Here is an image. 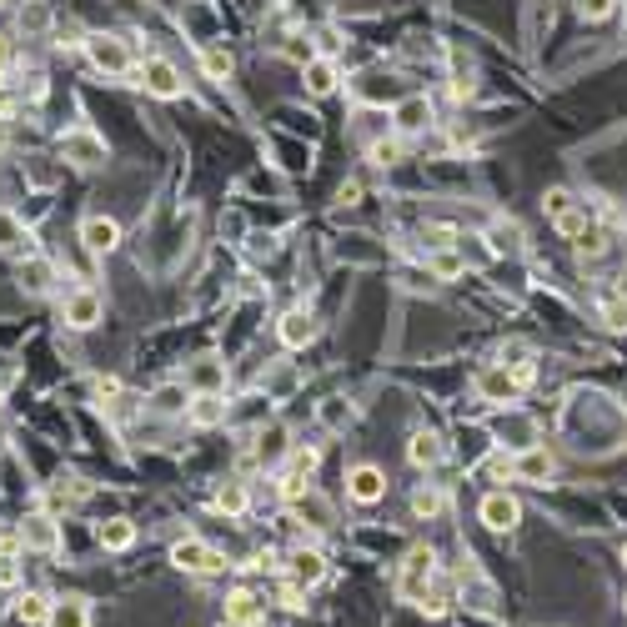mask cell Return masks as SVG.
Listing matches in <instances>:
<instances>
[{
  "instance_id": "obj_1",
  "label": "cell",
  "mask_w": 627,
  "mask_h": 627,
  "mask_svg": "<svg viewBox=\"0 0 627 627\" xmlns=\"http://www.w3.org/2000/svg\"><path fill=\"white\" fill-rule=\"evenodd\" d=\"M442 572H437V552L432 547H407V557L397 562V597L402 602H422V592L437 582Z\"/></svg>"
},
{
  "instance_id": "obj_2",
  "label": "cell",
  "mask_w": 627,
  "mask_h": 627,
  "mask_svg": "<svg viewBox=\"0 0 627 627\" xmlns=\"http://www.w3.org/2000/svg\"><path fill=\"white\" fill-rule=\"evenodd\" d=\"M171 567L176 572H186V577H221L231 562H226V552H216L211 542H201V537H181V542H171Z\"/></svg>"
},
{
  "instance_id": "obj_3",
  "label": "cell",
  "mask_w": 627,
  "mask_h": 627,
  "mask_svg": "<svg viewBox=\"0 0 627 627\" xmlns=\"http://www.w3.org/2000/svg\"><path fill=\"white\" fill-rule=\"evenodd\" d=\"M81 46H86V61H91L101 76H131V71H136V61H131V46H126L121 36H106V31H96V36H86Z\"/></svg>"
},
{
  "instance_id": "obj_4",
  "label": "cell",
  "mask_w": 627,
  "mask_h": 627,
  "mask_svg": "<svg viewBox=\"0 0 627 627\" xmlns=\"http://www.w3.org/2000/svg\"><path fill=\"white\" fill-rule=\"evenodd\" d=\"M101 311H106V301H101L96 286H66V296H61V322H66L71 332H91V327L101 322Z\"/></svg>"
},
{
  "instance_id": "obj_5",
  "label": "cell",
  "mask_w": 627,
  "mask_h": 627,
  "mask_svg": "<svg viewBox=\"0 0 627 627\" xmlns=\"http://www.w3.org/2000/svg\"><path fill=\"white\" fill-rule=\"evenodd\" d=\"M136 76H141V86H146L156 101H181V96H186V81H181V71H176L166 56H146V61L136 66Z\"/></svg>"
},
{
  "instance_id": "obj_6",
  "label": "cell",
  "mask_w": 627,
  "mask_h": 627,
  "mask_svg": "<svg viewBox=\"0 0 627 627\" xmlns=\"http://www.w3.org/2000/svg\"><path fill=\"white\" fill-rule=\"evenodd\" d=\"M472 392H477V402H487V407H512L517 402V377H512V367H502V362H492V367H482L477 377H472Z\"/></svg>"
},
{
  "instance_id": "obj_7",
  "label": "cell",
  "mask_w": 627,
  "mask_h": 627,
  "mask_svg": "<svg viewBox=\"0 0 627 627\" xmlns=\"http://www.w3.org/2000/svg\"><path fill=\"white\" fill-rule=\"evenodd\" d=\"M16 527H21L26 552H46V557H56V552L66 547V532H61V522H56L51 512H26Z\"/></svg>"
},
{
  "instance_id": "obj_8",
  "label": "cell",
  "mask_w": 627,
  "mask_h": 627,
  "mask_svg": "<svg viewBox=\"0 0 627 627\" xmlns=\"http://www.w3.org/2000/svg\"><path fill=\"white\" fill-rule=\"evenodd\" d=\"M286 577L296 582V587H317V582H327V552L322 547H311V542H296L291 552H286Z\"/></svg>"
},
{
  "instance_id": "obj_9",
  "label": "cell",
  "mask_w": 627,
  "mask_h": 627,
  "mask_svg": "<svg viewBox=\"0 0 627 627\" xmlns=\"http://www.w3.org/2000/svg\"><path fill=\"white\" fill-rule=\"evenodd\" d=\"M61 156H66L71 166H81V171H96V166H106V141H101L96 131L76 126V131L61 136Z\"/></svg>"
},
{
  "instance_id": "obj_10",
  "label": "cell",
  "mask_w": 627,
  "mask_h": 627,
  "mask_svg": "<svg viewBox=\"0 0 627 627\" xmlns=\"http://www.w3.org/2000/svg\"><path fill=\"white\" fill-rule=\"evenodd\" d=\"M382 497H387V472L372 467V462H357V467L347 472V502H357V507H377Z\"/></svg>"
},
{
  "instance_id": "obj_11",
  "label": "cell",
  "mask_w": 627,
  "mask_h": 627,
  "mask_svg": "<svg viewBox=\"0 0 627 627\" xmlns=\"http://www.w3.org/2000/svg\"><path fill=\"white\" fill-rule=\"evenodd\" d=\"M477 517H482V527H487V532H512V527L522 522V502H517L507 487H497V492H487V497H482Z\"/></svg>"
},
{
  "instance_id": "obj_12",
  "label": "cell",
  "mask_w": 627,
  "mask_h": 627,
  "mask_svg": "<svg viewBox=\"0 0 627 627\" xmlns=\"http://www.w3.org/2000/svg\"><path fill=\"white\" fill-rule=\"evenodd\" d=\"M226 417H231V402H226V392H191V402H186V422H191L196 432L226 427Z\"/></svg>"
},
{
  "instance_id": "obj_13",
  "label": "cell",
  "mask_w": 627,
  "mask_h": 627,
  "mask_svg": "<svg viewBox=\"0 0 627 627\" xmlns=\"http://www.w3.org/2000/svg\"><path fill=\"white\" fill-rule=\"evenodd\" d=\"M317 317H311L306 306H291V311H281V322H276V337H281V347H291V352H301V347H311L317 342Z\"/></svg>"
},
{
  "instance_id": "obj_14",
  "label": "cell",
  "mask_w": 627,
  "mask_h": 627,
  "mask_svg": "<svg viewBox=\"0 0 627 627\" xmlns=\"http://www.w3.org/2000/svg\"><path fill=\"white\" fill-rule=\"evenodd\" d=\"M552 477H557V457H552L542 442H532V447L517 452V482H527V487H547Z\"/></svg>"
},
{
  "instance_id": "obj_15",
  "label": "cell",
  "mask_w": 627,
  "mask_h": 627,
  "mask_svg": "<svg viewBox=\"0 0 627 627\" xmlns=\"http://www.w3.org/2000/svg\"><path fill=\"white\" fill-rule=\"evenodd\" d=\"M81 246H86L91 256H111V251L121 246V226H116L111 216H86V221H81Z\"/></svg>"
},
{
  "instance_id": "obj_16",
  "label": "cell",
  "mask_w": 627,
  "mask_h": 627,
  "mask_svg": "<svg viewBox=\"0 0 627 627\" xmlns=\"http://www.w3.org/2000/svg\"><path fill=\"white\" fill-rule=\"evenodd\" d=\"M407 462H412L417 472H432V467L447 462V442H442L437 432H412V437H407Z\"/></svg>"
},
{
  "instance_id": "obj_17",
  "label": "cell",
  "mask_w": 627,
  "mask_h": 627,
  "mask_svg": "<svg viewBox=\"0 0 627 627\" xmlns=\"http://www.w3.org/2000/svg\"><path fill=\"white\" fill-rule=\"evenodd\" d=\"M392 126H397V136H422V131L432 126V101H427V96H407V101L392 111Z\"/></svg>"
},
{
  "instance_id": "obj_18",
  "label": "cell",
  "mask_w": 627,
  "mask_h": 627,
  "mask_svg": "<svg viewBox=\"0 0 627 627\" xmlns=\"http://www.w3.org/2000/svg\"><path fill=\"white\" fill-rule=\"evenodd\" d=\"M51 602L56 597H46V592H16V602H11V617L21 622V627H46V617H51Z\"/></svg>"
},
{
  "instance_id": "obj_19",
  "label": "cell",
  "mask_w": 627,
  "mask_h": 627,
  "mask_svg": "<svg viewBox=\"0 0 627 627\" xmlns=\"http://www.w3.org/2000/svg\"><path fill=\"white\" fill-rule=\"evenodd\" d=\"M211 507H216V512H226V517H246V512H251V487H246L241 477H226V482L216 487Z\"/></svg>"
},
{
  "instance_id": "obj_20",
  "label": "cell",
  "mask_w": 627,
  "mask_h": 627,
  "mask_svg": "<svg viewBox=\"0 0 627 627\" xmlns=\"http://www.w3.org/2000/svg\"><path fill=\"white\" fill-rule=\"evenodd\" d=\"M46 627H91V602L76 597V592H71V597H56Z\"/></svg>"
},
{
  "instance_id": "obj_21",
  "label": "cell",
  "mask_w": 627,
  "mask_h": 627,
  "mask_svg": "<svg viewBox=\"0 0 627 627\" xmlns=\"http://www.w3.org/2000/svg\"><path fill=\"white\" fill-rule=\"evenodd\" d=\"M221 607H226V622H261V597L251 587H231Z\"/></svg>"
},
{
  "instance_id": "obj_22",
  "label": "cell",
  "mask_w": 627,
  "mask_h": 627,
  "mask_svg": "<svg viewBox=\"0 0 627 627\" xmlns=\"http://www.w3.org/2000/svg\"><path fill=\"white\" fill-rule=\"evenodd\" d=\"M301 76H306V91H311V96H332V91H337V81H342L337 61H327V56H317L311 66H301Z\"/></svg>"
},
{
  "instance_id": "obj_23",
  "label": "cell",
  "mask_w": 627,
  "mask_h": 627,
  "mask_svg": "<svg viewBox=\"0 0 627 627\" xmlns=\"http://www.w3.org/2000/svg\"><path fill=\"white\" fill-rule=\"evenodd\" d=\"M186 387L191 392H226V367L216 357H201L191 372H186Z\"/></svg>"
},
{
  "instance_id": "obj_24",
  "label": "cell",
  "mask_w": 627,
  "mask_h": 627,
  "mask_svg": "<svg viewBox=\"0 0 627 627\" xmlns=\"http://www.w3.org/2000/svg\"><path fill=\"white\" fill-rule=\"evenodd\" d=\"M447 512V492L437 487V482H422L417 492H412V517L417 522H437Z\"/></svg>"
},
{
  "instance_id": "obj_25",
  "label": "cell",
  "mask_w": 627,
  "mask_h": 627,
  "mask_svg": "<svg viewBox=\"0 0 627 627\" xmlns=\"http://www.w3.org/2000/svg\"><path fill=\"white\" fill-rule=\"evenodd\" d=\"M96 542H101L106 552H126V547L136 542V522H131V517H111V522L96 527Z\"/></svg>"
},
{
  "instance_id": "obj_26",
  "label": "cell",
  "mask_w": 627,
  "mask_h": 627,
  "mask_svg": "<svg viewBox=\"0 0 627 627\" xmlns=\"http://www.w3.org/2000/svg\"><path fill=\"white\" fill-rule=\"evenodd\" d=\"M427 271H432L437 281H457V276L467 271V256H462L457 246H437V251L427 256Z\"/></svg>"
},
{
  "instance_id": "obj_27",
  "label": "cell",
  "mask_w": 627,
  "mask_h": 627,
  "mask_svg": "<svg viewBox=\"0 0 627 627\" xmlns=\"http://www.w3.org/2000/svg\"><path fill=\"white\" fill-rule=\"evenodd\" d=\"M51 281H56V266H51V261H36V256L21 261V286H26L31 296H46Z\"/></svg>"
},
{
  "instance_id": "obj_28",
  "label": "cell",
  "mask_w": 627,
  "mask_h": 627,
  "mask_svg": "<svg viewBox=\"0 0 627 627\" xmlns=\"http://www.w3.org/2000/svg\"><path fill=\"white\" fill-rule=\"evenodd\" d=\"M0 251H26L31 256V231L21 226V216H11L0 206Z\"/></svg>"
},
{
  "instance_id": "obj_29",
  "label": "cell",
  "mask_w": 627,
  "mask_h": 627,
  "mask_svg": "<svg viewBox=\"0 0 627 627\" xmlns=\"http://www.w3.org/2000/svg\"><path fill=\"white\" fill-rule=\"evenodd\" d=\"M186 402H191V387H181V382H171V387H156V392H151V412H161V417L186 412Z\"/></svg>"
},
{
  "instance_id": "obj_30",
  "label": "cell",
  "mask_w": 627,
  "mask_h": 627,
  "mask_svg": "<svg viewBox=\"0 0 627 627\" xmlns=\"http://www.w3.org/2000/svg\"><path fill=\"white\" fill-rule=\"evenodd\" d=\"M306 492H311V477H306V472H291V467H286V472L276 477V497H281L286 507H296Z\"/></svg>"
},
{
  "instance_id": "obj_31",
  "label": "cell",
  "mask_w": 627,
  "mask_h": 627,
  "mask_svg": "<svg viewBox=\"0 0 627 627\" xmlns=\"http://www.w3.org/2000/svg\"><path fill=\"white\" fill-rule=\"evenodd\" d=\"M286 467H291V472H306V477H317V467H322V447L296 442V447L286 452Z\"/></svg>"
},
{
  "instance_id": "obj_32",
  "label": "cell",
  "mask_w": 627,
  "mask_h": 627,
  "mask_svg": "<svg viewBox=\"0 0 627 627\" xmlns=\"http://www.w3.org/2000/svg\"><path fill=\"white\" fill-rule=\"evenodd\" d=\"M281 452H291L281 427H271V432H256V447H251V457H256V462H276Z\"/></svg>"
},
{
  "instance_id": "obj_33",
  "label": "cell",
  "mask_w": 627,
  "mask_h": 627,
  "mask_svg": "<svg viewBox=\"0 0 627 627\" xmlns=\"http://www.w3.org/2000/svg\"><path fill=\"white\" fill-rule=\"evenodd\" d=\"M552 226H557V231H562L567 241H577V236H582V231L592 226V211H587V206H572V211H562V216H557Z\"/></svg>"
},
{
  "instance_id": "obj_34",
  "label": "cell",
  "mask_w": 627,
  "mask_h": 627,
  "mask_svg": "<svg viewBox=\"0 0 627 627\" xmlns=\"http://www.w3.org/2000/svg\"><path fill=\"white\" fill-rule=\"evenodd\" d=\"M201 71H206L211 81H226V76H231V56H226L221 46H206V51H201Z\"/></svg>"
},
{
  "instance_id": "obj_35",
  "label": "cell",
  "mask_w": 627,
  "mask_h": 627,
  "mask_svg": "<svg viewBox=\"0 0 627 627\" xmlns=\"http://www.w3.org/2000/svg\"><path fill=\"white\" fill-rule=\"evenodd\" d=\"M281 56H286L291 66H311V61H317V46H311L306 36H286V46H281Z\"/></svg>"
},
{
  "instance_id": "obj_36",
  "label": "cell",
  "mask_w": 627,
  "mask_h": 627,
  "mask_svg": "<svg viewBox=\"0 0 627 627\" xmlns=\"http://www.w3.org/2000/svg\"><path fill=\"white\" fill-rule=\"evenodd\" d=\"M602 322H607L612 332L627 327V296H607V301H602Z\"/></svg>"
},
{
  "instance_id": "obj_37",
  "label": "cell",
  "mask_w": 627,
  "mask_h": 627,
  "mask_svg": "<svg viewBox=\"0 0 627 627\" xmlns=\"http://www.w3.org/2000/svg\"><path fill=\"white\" fill-rule=\"evenodd\" d=\"M617 11V0H577V16L582 21H607Z\"/></svg>"
},
{
  "instance_id": "obj_38",
  "label": "cell",
  "mask_w": 627,
  "mask_h": 627,
  "mask_svg": "<svg viewBox=\"0 0 627 627\" xmlns=\"http://www.w3.org/2000/svg\"><path fill=\"white\" fill-rule=\"evenodd\" d=\"M542 206H547V216H552V221H557V216H562V211H572V206H577V201H572V191H567V186H552V191H547V201H542Z\"/></svg>"
},
{
  "instance_id": "obj_39",
  "label": "cell",
  "mask_w": 627,
  "mask_h": 627,
  "mask_svg": "<svg viewBox=\"0 0 627 627\" xmlns=\"http://www.w3.org/2000/svg\"><path fill=\"white\" fill-rule=\"evenodd\" d=\"M607 251V236L597 231V226H587L582 236H577V256H602Z\"/></svg>"
},
{
  "instance_id": "obj_40",
  "label": "cell",
  "mask_w": 627,
  "mask_h": 627,
  "mask_svg": "<svg viewBox=\"0 0 627 627\" xmlns=\"http://www.w3.org/2000/svg\"><path fill=\"white\" fill-rule=\"evenodd\" d=\"M16 582H21V562H16V552L0 547V587H16Z\"/></svg>"
},
{
  "instance_id": "obj_41",
  "label": "cell",
  "mask_w": 627,
  "mask_h": 627,
  "mask_svg": "<svg viewBox=\"0 0 627 627\" xmlns=\"http://www.w3.org/2000/svg\"><path fill=\"white\" fill-rule=\"evenodd\" d=\"M367 156H372L377 166H392V161L402 156V146H397V141H372V146H367Z\"/></svg>"
},
{
  "instance_id": "obj_42",
  "label": "cell",
  "mask_w": 627,
  "mask_h": 627,
  "mask_svg": "<svg viewBox=\"0 0 627 627\" xmlns=\"http://www.w3.org/2000/svg\"><path fill=\"white\" fill-rule=\"evenodd\" d=\"M6 71H11V36H0V81H6Z\"/></svg>"
},
{
  "instance_id": "obj_43",
  "label": "cell",
  "mask_w": 627,
  "mask_h": 627,
  "mask_svg": "<svg viewBox=\"0 0 627 627\" xmlns=\"http://www.w3.org/2000/svg\"><path fill=\"white\" fill-rule=\"evenodd\" d=\"M467 96H472V81L457 76V81H452V101H467Z\"/></svg>"
},
{
  "instance_id": "obj_44",
  "label": "cell",
  "mask_w": 627,
  "mask_h": 627,
  "mask_svg": "<svg viewBox=\"0 0 627 627\" xmlns=\"http://www.w3.org/2000/svg\"><path fill=\"white\" fill-rule=\"evenodd\" d=\"M6 141H11V116H0V151H6Z\"/></svg>"
},
{
  "instance_id": "obj_45",
  "label": "cell",
  "mask_w": 627,
  "mask_h": 627,
  "mask_svg": "<svg viewBox=\"0 0 627 627\" xmlns=\"http://www.w3.org/2000/svg\"><path fill=\"white\" fill-rule=\"evenodd\" d=\"M221 627H261V622H221Z\"/></svg>"
},
{
  "instance_id": "obj_46",
  "label": "cell",
  "mask_w": 627,
  "mask_h": 627,
  "mask_svg": "<svg viewBox=\"0 0 627 627\" xmlns=\"http://www.w3.org/2000/svg\"><path fill=\"white\" fill-rule=\"evenodd\" d=\"M622 562H627V542H622Z\"/></svg>"
}]
</instances>
